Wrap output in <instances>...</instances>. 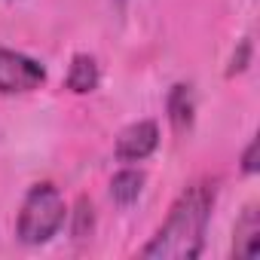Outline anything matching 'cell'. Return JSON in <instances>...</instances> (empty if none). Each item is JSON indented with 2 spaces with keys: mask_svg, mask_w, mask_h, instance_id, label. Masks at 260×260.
<instances>
[{
  "mask_svg": "<svg viewBox=\"0 0 260 260\" xmlns=\"http://www.w3.org/2000/svg\"><path fill=\"white\" fill-rule=\"evenodd\" d=\"M211 205H214V184L202 181V184H193L190 190H184L181 199L172 205L169 220L162 223V230L153 236V242L141 254L156 257V260L199 257L202 242H205V226L211 217Z\"/></svg>",
  "mask_w": 260,
  "mask_h": 260,
  "instance_id": "1",
  "label": "cell"
},
{
  "mask_svg": "<svg viewBox=\"0 0 260 260\" xmlns=\"http://www.w3.org/2000/svg\"><path fill=\"white\" fill-rule=\"evenodd\" d=\"M64 223V199L52 184H37L19 211V239L25 245H43L49 242L58 226Z\"/></svg>",
  "mask_w": 260,
  "mask_h": 260,
  "instance_id": "2",
  "label": "cell"
},
{
  "mask_svg": "<svg viewBox=\"0 0 260 260\" xmlns=\"http://www.w3.org/2000/svg\"><path fill=\"white\" fill-rule=\"evenodd\" d=\"M46 80V68L22 52L0 49V92L16 95V92H31Z\"/></svg>",
  "mask_w": 260,
  "mask_h": 260,
  "instance_id": "3",
  "label": "cell"
},
{
  "mask_svg": "<svg viewBox=\"0 0 260 260\" xmlns=\"http://www.w3.org/2000/svg\"><path fill=\"white\" fill-rule=\"evenodd\" d=\"M159 144V128L150 119L132 122L128 128H122L116 138V159L119 162H141L147 159Z\"/></svg>",
  "mask_w": 260,
  "mask_h": 260,
  "instance_id": "4",
  "label": "cell"
},
{
  "mask_svg": "<svg viewBox=\"0 0 260 260\" xmlns=\"http://www.w3.org/2000/svg\"><path fill=\"white\" fill-rule=\"evenodd\" d=\"M193 110H196V104H193V89L184 86V83H178V86L169 92V119H172V125L178 128V132H184V128L193 125Z\"/></svg>",
  "mask_w": 260,
  "mask_h": 260,
  "instance_id": "5",
  "label": "cell"
},
{
  "mask_svg": "<svg viewBox=\"0 0 260 260\" xmlns=\"http://www.w3.org/2000/svg\"><path fill=\"white\" fill-rule=\"evenodd\" d=\"M98 77L101 74H98V64H95L92 55H74L71 71H68V89L86 95V92H92L98 86Z\"/></svg>",
  "mask_w": 260,
  "mask_h": 260,
  "instance_id": "6",
  "label": "cell"
},
{
  "mask_svg": "<svg viewBox=\"0 0 260 260\" xmlns=\"http://www.w3.org/2000/svg\"><path fill=\"white\" fill-rule=\"evenodd\" d=\"M141 187H144V175L135 172V169H125L119 175H113L110 181V196L116 205H132L138 196H141Z\"/></svg>",
  "mask_w": 260,
  "mask_h": 260,
  "instance_id": "7",
  "label": "cell"
},
{
  "mask_svg": "<svg viewBox=\"0 0 260 260\" xmlns=\"http://www.w3.org/2000/svg\"><path fill=\"white\" fill-rule=\"evenodd\" d=\"M239 239L248 242L242 248V257H257V251H260V223H257V211L254 208L245 211V217L239 223Z\"/></svg>",
  "mask_w": 260,
  "mask_h": 260,
  "instance_id": "8",
  "label": "cell"
},
{
  "mask_svg": "<svg viewBox=\"0 0 260 260\" xmlns=\"http://www.w3.org/2000/svg\"><path fill=\"white\" fill-rule=\"evenodd\" d=\"M92 226V205L86 202V199H80V205H77V226H74V236H86V230Z\"/></svg>",
  "mask_w": 260,
  "mask_h": 260,
  "instance_id": "9",
  "label": "cell"
},
{
  "mask_svg": "<svg viewBox=\"0 0 260 260\" xmlns=\"http://www.w3.org/2000/svg\"><path fill=\"white\" fill-rule=\"evenodd\" d=\"M254 156H257V141H251V144H248V150H245V162H242V169H245L248 175H251V172L257 169V162H254Z\"/></svg>",
  "mask_w": 260,
  "mask_h": 260,
  "instance_id": "10",
  "label": "cell"
}]
</instances>
